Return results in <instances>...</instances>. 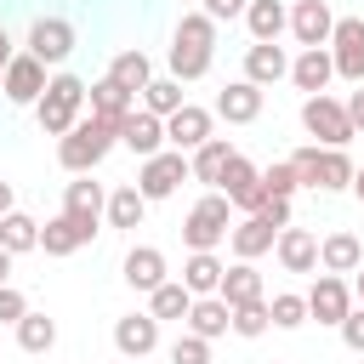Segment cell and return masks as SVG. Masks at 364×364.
Listing matches in <instances>:
<instances>
[{
    "label": "cell",
    "instance_id": "cell-1",
    "mask_svg": "<svg viewBox=\"0 0 364 364\" xmlns=\"http://www.w3.org/2000/svg\"><path fill=\"white\" fill-rule=\"evenodd\" d=\"M210 57H216V23L205 17V11H182V23L171 28V51H165V63H171V80H205L210 74Z\"/></svg>",
    "mask_w": 364,
    "mask_h": 364
},
{
    "label": "cell",
    "instance_id": "cell-2",
    "mask_svg": "<svg viewBox=\"0 0 364 364\" xmlns=\"http://www.w3.org/2000/svg\"><path fill=\"white\" fill-rule=\"evenodd\" d=\"M119 148V131L108 125V119H74V131L68 136H57V165L68 171V176H91L108 154Z\"/></svg>",
    "mask_w": 364,
    "mask_h": 364
},
{
    "label": "cell",
    "instance_id": "cell-3",
    "mask_svg": "<svg viewBox=\"0 0 364 364\" xmlns=\"http://www.w3.org/2000/svg\"><path fill=\"white\" fill-rule=\"evenodd\" d=\"M34 119H40L46 136H68L74 119H85V80L68 74V68H57V74L46 80L40 102H34Z\"/></svg>",
    "mask_w": 364,
    "mask_h": 364
},
{
    "label": "cell",
    "instance_id": "cell-4",
    "mask_svg": "<svg viewBox=\"0 0 364 364\" xmlns=\"http://www.w3.org/2000/svg\"><path fill=\"white\" fill-rule=\"evenodd\" d=\"M290 171H296V182L301 188H313V193H341V188H353V159H347V148H296L290 154Z\"/></svg>",
    "mask_w": 364,
    "mask_h": 364
},
{
    "label": "cell",
    "instance_id": "cell-5",
    "mask_svg": "<svg viewBox=\"0 0 364 364\" xmlns=\"http://www.w3.org/2000/svg\"><path fill=\"white\" fill-rule=\"evenodd\" d=\"M228 228H233V205L222 193H205L182 216V245L188 250H216V245H228Z\"/></svg>",
    "mask_w": 364,
    "mask_h": 364
},
{
    "label": "cell",
    "instance_id": "cell-6",
    "mask_svg": "<svg viewBox=\"0 0 364 364\" xmlns=\"http://www.w3.org/2000/svg\"><path fill=\"white\" fill-rule=\"evenodd\" d=\"M301 131L313 136V148H347V142H353L347 108H341V97H330V91L301 97Z\"/></svg>",
    "mask_w": 364,
    "mask_h": 364
},
{
    "label": "cell",
    "instance_id": "cell-7",
    "mask_svg": "<svg viewBox=\"0 0 364 364\" xmlns=\"http://www.w3.org/2000/svg\"><path fill=\"white\" fill-rule=\"evenodd\" d=\"M74 46H80V28L68 17H34L28 23V40H23V51L34 63H46V68H63L74 57Z\"/></svg>",
    "mask_w": 364,
    "mask_h": 364
},
{
    "label": "cell",
    "instance_id": "cell-8",
    "mask_svg": "<svg viewBox=\"0 0 364 364\" xmlns=\"http://www.w3.org/2000/svg\"><path fill=\"white\" fill-rule=\"evenodd\" d=\"M182 182H193V176H188V154H176V148H159V154L142 159V171H136V193H142L148 205L171 199Z\"/></svg>",
    "mask_w": 364,
    "mask_h": 364
},
{
    "label": "cell",
    "instance_id": "cell-9",
    "mask_svg": "<svg viewBox=\"0 0 364 364\" xmlns=\"http://www.w3.org/2000/svg\"><path fill=\"white\" fill-rule=\"evenodd\" d=\"M216 193H222L239 216H256V210H262V199H267V193H262V165H250L245 154H233V159H228V171H222V182H216Z\"/></svg>",
    "mask_w": 364,
    "mask_h": 364
},
{
    "label": "cell",
    "instance_id": "cell-10",
    "mask_svg": "<svg viewBox=\"0 0 364 364\" xmlns=\"http://www.w3.org/2000/svg\"><path fill=\"white\" fill-rule=\"evenodd\" d=\"M330 63H336V80L364 85V17H336V28H330Z\"/></svg>",
    "mask_w": 364,
    "mask_h": 364
},
{
    "label": "cell",
    "instance_id": "cell-11",
    "mask_svg": "<svg viewBox=\"0 0 364 364\" xmlns=\"http://www.w3.org/2000/svg\"><path fill=\"white\" fill-rule=\"evenodd\" d=\"M46 63H34L28 51H17L11 63H6V74H0V97L11 102V108H34L40 102V91H46Z\"/></svg>",
    "mask_w": 364,
    "mask_h": 364
},
{
    "label": "cell",
    "instance_id": "cell-12",
    "mask_svg": "<svg viewBox=\"0 0 364 364\" xmlns=\"http://www.w3.org/2000/svg\"><path fill=\"white\" fill-rule=\"evenodd\" d=\"M210 136H216V114L199 108V102H182V108L165 119V148H176V154H193V148L210 142Z\"/></svg>",
    "mask_w": 364,
    "mask_h": 364
},
{
    "label": "cell",
    "instance_id": "cell-13",
    "mask_svg": "<svg viewBox=\"0 0 364 364\" xmlns=\"http://www.w3.org/2000/svg\"><path fill=\"white\" fill-rule=\"evenodd\" d=\"M330 28H336V11H330V0H296L290 6V40L301 46V51H313V46H330Z\"/></svg>",
    "mask_w": 364,
    "mask_h": 364
},
{
    "label": "cell",
    "instance_id": "cell-14",
    "mask_svg": "<svg viewBox=\"0 0 364 364\" xmlns=\"http://www.w3.org/2000/svg\"><path fill=\"white\" fill-rule=\"evenodd\" d=\"M119 279H125L131 290L154 296V290L171 279V262H165V250H159V245H131V250H125V262H119Z\"/></svg>",
    "mask_w": 364,
    "mask_h": 364
},
{
    "label": "cell",
    "instance_id": "cell-15",
    "mask_svg": "<svg viewBox=\"0 0 364 364\" xmlns=\"http://www.w3.org/2000/svg\"><path fill=\"white\" fill-rule=\"evenodd\" d=\"M353 313V284L347 279H336V273H318L313 279V290H307V318H318V324H341Z\"/></svg>",
    "mask_w": 364,
    "mask_h": 364
},
{
    "label": "cell",
    "instance_id": "cell-16",
    "mask_svg": "<svg viewBox=\"0 0 364 364\" xmlns=\"http://www.w3.org/2000/svg\"><path fill=\"white\" fill-rule=\"evenodd\" d=\"M114 347H119L131 364L154 358V353H159V318H154V313H119V318H114Z\"/></svg>",
    "mask_w": 364,
    "mask_h": 364
},
{
    "label": "cell",
    "instance_id": "cell-17",
    "mask_svg": "<svg viewBox=\"0 0 364 364\" xmlns=\"http://www.w3.org/2000/svg\"><path fill=\"white\" fill-rule=\"evenodd\" d=\"M262 102H267L262 85H250V80H228V85L216 91V119H228V125H256V119H262Z\"/></svg>",
    "mask_w": 364,
    "mask_h": 364
},
{
    "label": "cell",
    "instance_id": "cell-18",
    "mask_svg": "<svg viewBox=\"0 0 364 364\" xmlns=\"http://www.w3.org/2000/svg\"><path fill=\"white\" fill-rule=\"evenodd\" d=\"M119 148L136 154V159H154V154L165 148V119H154L148 108H131V114L119 119Z\"/></svg>",
    "mask_w": 364,
    "mask_h": 364
},
{
    "label": "cell",
    "instance_id": "cell-19",
    "mask_svg": "<svg viewBox=\"0 0 364 364\" xmlns=\"http://www.w3.org/2000/svg\"><path fill=\"white\" fill-rule=\"evenodd\" d=\"M273 256H279V267H284V273H313V267H318V233L290 222V228H279Z\"/></svg>",
    "mask_w": 364,
    "mask_h": 364
},
{
    "label": "cell",
    "instance_id": "cell-20",
    "mask_svg": "<svg viewBox=\"0 0 364 364\" xmlns=\"http://www.w3.org/2000/svg\"><path fill=\"white\" fill-rule=\"evenodd\" d=\"M318 267H324V273H336V279L358 273V267H364V239H358L353 228L324 233V239H318Z\"/></svg>",
    "mask_w": 364,
    "mask_h": 364
},
{
    "label": "cell",
    "instance_id": "cell-21",
    "mask_svg": "<svg viewBox=\"0 0 364 364\" xmlns=\"http://www.w3.org/2000/svg\"><path fill=\"white\" fill-rule=\"evenodd\" d=\"M63 210H68L74 222H85V228H97V233H102V210H108V188H102V182H91V176H74V182L63 188Z\"/></svg>",
    "mask_w": 364,
    "mask_h": 364
},
{
    "label": "cell",
    "instance_id": "cell-22",
    "mask_svg": "<svg viewBox=\"0 0 364 364\" xmlns=\"http://www.w3.org/2000/svg\"><path fill=\"white\" fill-rule=\"evenodd\" d=\"M91 239H97V228L74 222L68 210H57L51 222H40V250H46V256H74V250H85Z\"/></svg>",
    "mask_w": 364,
    "mask_h": 364
},
{
    "label": "cell",
    "instance_id": "cell-23",
    "mask_svg": "<svg viewBox=\"0 0 364 364\" xmlns=\"http://www.w3.org/2000/svg\"><path fill=\"white\" fill-rule=\"evenodd\" d=\"M330 80H336V63H330V46H313V51H301V57H290V85H296L301 97H318V91H330Z\"/></svg>",
    "mask_w": 364,
    "mask_h": 364
},
{
    "label": "cell",
    "instance_id": "cell-24",
    "mask_svg": "<svg viewBox=\"0 0 364 364\" xmlns=\"http://www.w3.org/2000/svg\"><path fill=\"white\" fill-rule=\"evenodd\" d=\"M273 239H279V228H267L262 216H233V228H228V250H233V262H256V256H267Z\"/></svg>",
    "mask_w": 364,
    "mask_h": 364
},
{
    "label": "cell",
    "instance_id": "cell-25",
    "mask_svg": "<svg viewBox=\"0 0 364 364\" xmlns=\"http://www.w3.org/2000/svg\"><path fill=\"white\" fill-rule=\"evenodd\" d=\"M131 108H136V97H131V91H119V85H114L108 74L85 85V114H91V119H108V125L119 131V119H125Z\"/></svg>",
    "mask_w": 364,
    "mask_h": 364
},
{
    "label": "cell",
    "instance_id": "cell-26",
    "mask_svg": "<svg viewBox=\"0 0 364 364\" xmlns=\"http://www.w3.org/2000/svg\"><path fill=\"white\" fill-rule=\"evenodd\" d=\"M233 154H239V148H233L228 136H210V142H199V148L188 154V176L205 182V193H216V182H222V171H228Z\"/></svg>",
    "mask_w": 364,
    "mask_h": 364
},
{
    "label": "cell",
    "instance_id": "cell-27",
    "mask_svg": "<svg viewBox=\"0 0 364 364\" xmlns=\"http://www.w3.org/2000/svg\"><path fill=\"white\" fill-rule=\"evenodd\" d=\"M245 28H250V46H279V34L290 28V6L284 0H250Z\"/></svg>",
    "mask_w": 364,
    "mask_h": 364
},
{
    "label": "cell",
    "instance_id": "cell-28",
    "mask_svg": "<svg viewBox=\"0 0 364 364\" xmlns=\"http://www.w3.org/2000/svg\"><path fill=\"white\" fill-rule=\"evenodd\" d=\"M239 80H250V85H279V80H290V57H284V46H245V74Z\"/></svg>",
    "mask_w": 364,
    "mask_h": 364
},
{
    "label": "cell",
    "instance_id": "cell-29",
    "mask_svg": "<svg viewBox=\"0 0 364 364\" xmlns=\"http://www.w3.org/2000/svg\"><path fill=\"white\" fill-rule=\"evenodd\" d=\"M142 216H148V199L136 193V182H119V188H108V210H102V222H108V228H119V233H136V228H142Z\"/></svg>",
    "mask_w": 364,
    "mask_h": 364
},
{
    "label": "cell",
    "instance_id": "cell-30",
    "mask_svg": "<svg viewBox=\"0 0 364 364\" xmlns=\"http://www.w3.org/2000/svg\"><path fill=\"white\" fill-rule=\"evenodd\" d=\"M216 296H222L228 307H245V301H267V284H262V273H256V262H233V267L222 273V284H216Z\"/></svg>",
    "mask_w": 364,
    "mask_h": 364
},
{
    "label": "cell",
    "instance_id": "cell-31",
    "mask_svg": "<svg viewBox=\"0 0 364 364\" xmlns=\"http://www.w3.org/2000/svg\"><path fill=\"white\" fill-rule=\"evenodd\" d=\"M222 273H228V262H222L216 250H188V262H182V284H188V296H216Z\"/></svg>",
    "mask_w": 364,
    "mask_h": 364
},
{
    "label": "cell",
    "instance_id": "cell-32",
    "mask_svg": "<svg viewBox=\"0 0 364 364\" xmlns=\"http://www.w3.org/2000/svg\"><path fill=\"white\" fill-rule=\"evenodd\" d=\"M228 301L222 296H193V307H188V336H199V341H216V336H228Z\"/></svg>",
    "mask_w": 364,
    "mask_h": 364
},
{
    "label": "cell",
    "instance_id": "cell-33",
    "mask_svg": "<svg viewBox=\"0 0 364 364\" xmlns=\"http://www.w3.org/2000/svg\"><path fill=\"white\" fill-rule=\"evenodd\" d=\"M108 80H114L119 91L142 97V85L154 80V63H148V51H142V46H131V51H114V63H108Z\"/></svg>",
    "mask_w": 364,
    "mask_h": 364
},
{
    "label": "cell",
    "instance_id": "cell-34",
    "mask_svg": "<svg viewBox=\"0 0 364 364\" xmlns=\"http://www.w3.org/2000/svg\"><path fill=\"white\" fill-rule=\"evenodd\" d=\"M182 102H188V91H182V80H171V74H154V80L142 85V97H136V108H148L154 119H171Z\"/></svg>",
    "mask_w": 364,
    "mask_h": 364
},
{
    "label": "cell",
    "instance_id": "cell-35",
    "mask_svg": "<svg viewBox=\"0 0 364 364\" xmlns=\"http://www.w3.org/2000/svg\"><path fill=\"white\" fill-rule=\"evenodd\" d=\"M0 250H6V256L40 250V222H34L28 210H6V216H0Z\"/></svg>",
    "mask_w": 364,
    "mask_h": 364
},
{
    "label": "cell",
    "instance_id": "cell-36",
    "mask_svg": "<svg viewBox=\"0 0 364 364\" xmlns=\"http://www.w3.org/2000/svg\"><path fill=\"white\" fill-rule=\"evenodd\" d=\"M11 330H17V347H23V353H34V358L57 347V318H51V313H34V307H28Z\"/></svg>",
    "mask_w": 364,
    "mask_h": 364
},
{
    "label": "cell",
    "instance_id": "cell-37",
    "mask_svg": "<svg viewBox=\"0 0 364 364\" xmlns=\"http://www.w3.org/2000/svg\"><path fill=\"white\" fill-rule=\"evenodd\" d=\"M188 307H193V296H188V284H182V279H165V284L148 296V313H154L159 324H182V318H188Z\"/></svg>",
    "mask_w": 364,
    "mask_h": 364
},
{
    "label": "cell",
    "instance_id": "cell-38",
    "mask_svg": "<svg viewBox=\"0 0 364 364\" xmlns=\"http://www.w3.org/2000/svg\"><path fill=\"white\" fill-rule=\"evenodd\" d=\"M267 318H273V330H301L307 324V296H296V290L267 296Z\"/></svg>",
    "mask_w": 364,
    "mask_h": 364
},
{
    "label": "cell",
    "instance_id": "cell-39",
    "mask_svg": "<svg viewBox=\"0 0 364 364\" xmlns=\"http://www.w3.org/2000/svg\"><path fill=\"white\" fill-rule=\"evenodd\" d=\"M228 330H233V336H245V341L267 336V330H273V318H267V301H245V307H233V313H228Z\"/></svg>",
    "mask_w": 364,
    "mask_h": 364
},
{
    "label": "cell",
    "instance_id": "cell-40",
    "mask_svg": "<svg viewBox=\"0 0 364 364\" xmlns=\"http://www.w3.org/2000/svg\"><path fill=\"white\" fill-rule=\"evenodd\" d=\"M296 188H301V182H296L290 159H279V165L262 171V193H267V199H296Z\"/></svg>",
    "mask_w": 364,
    "mask_h": 364
},
{
    "label": "cell",
    "instance_id": "cell-41",
    "mask_svg": "<svg viewBox=\"0 0 364 364\" xmlns=\"http://www.w3.org/2000/svg\"><path fill=\"white\" fill-rule=\"evenodd\" d=\"M165 364H210V341H199V336H176L171 347H165Z\"/></svg>",
    "mask_w": 364,
    "mask_h": 364
},
{
    "label": "cell",
    "instance_id": "cell-42",
    "mask_svg": "<svg viewBox=\"0 0 364 364\" xmlns=\"http://www.w3.org/2000/svg\"><path fill=\"white\" fill-rule=\"evenodd\" d=\"M23 313H28V296L17 284H0V324H17Z\"/></svg>",
    "mask_w": 364,
    "mask_h": 364
},
{
    "label": "cell",
    "instance_id": "cell-43",
    "mask_svg": "<svg viewBox=\"0 0 364 364\" xmlns=\"http://www.w3.org/2000/svg\"><path fill=\"white\" fill-rule=\"evenodd\" d=\"M245 6H250V0H199V11H205L210 23H233V17H245Z\"/></svg>",
    "mask_w": 364,
    "mask_h": 364
},
{
    "label": "cell",
    "instance_id": "cell-44",
    "mask_svg": "<svg viewBox=\"0 0 364 364\" xmlns=\"http://www.w3.org/2000/svg\"><path fill=\"white\" fill-rule=\"evenodd\" d=\"M336 330H341V341H347L353 353H364V307H353V313H347Z\"/></svg>",
    "mask_w": 364,
    "mask_h": 364
},
{
    "label": "cell",
    "instance_id": "cell-45",
    "mask_svg": "<svg viewBox=\"0 0 364 364\" xmlns=\"http://www.w3.org/2000/svg\"><path fill=\"white\" fill-rule=\"evenodd\" d=\"M267 228H290V199H262V210H256Z\"/></svg>",
    "mask_w": 364,
    "mask_h": 364
},
{
    "label": "cell",
    "instance_id": "cell-46",
    "mask_svg": "<svg viewBox=\"0 0 364 364\" xmlns=\"http://www.w3.org/2000/svg\"><path fill=\"white\" fill-rule=\"evenodd\" d=\"M341 108H347V125H353V136L364 131V85L353 91V97H341Z\"/></svg>",
    "mask_w": 364,
    "mask_h": 364
},
{
    "label": "cell",
    "instance_id": "cell-47",
    "mask_svg": "<svg viewBox=\"0 0 364 364\" xmlns=\"http://www.w3.org/2000/svg\"><path fill=\"white\" fill-rule=\"evenodd\" d=\"M6 210H17V193H11V182L0 176V216H6Z\"/></svg>",
    "mask_w": 364,
    "mask_h": 364
},
{
    "label": "cell",
    "instance_id": "cell-48",
    "mask_svg": "<svg viewBox=\"0 0 364 364\" xmlns=\"http://www.w3.org/2000/svg\"><path fill=\"white\" fill-rule=\"evenodd\" d=\"M11 57H17V46H11V34L0 28V74H6V63H11Z\"/></svg>",
    "mask_w": 364,
    "mask_h": 364
},
{
    "label": "cell",
    "instance_id": "cell-49",
    "mask_svg": "<svg viewBox=\"0 0 364 364\" xmlns=\"http://www.w3.org/2000/svg\"><path fill=\"white\" fill-rule=\"evenodd\" d=\"M353 307H364V267L353 273Z\"/></svg>",
    "mask_w": 364,
    "mask_h": 364
},
{
    "label": "cell",
    "instance_id": "cell-50",
    "mask_svg": "<svg viewBox=\"0 0 364 364\" xmlns=\"http://www.w3.org/2000/svg\"><path fill=\"white\" fill-rule=\"evenodd\" d=\"M11 262H17V256H6V250H0V284H11Z\"/></svg>",
    "mask_w": 364,
    "mask_h": 364
}]
</instances>
